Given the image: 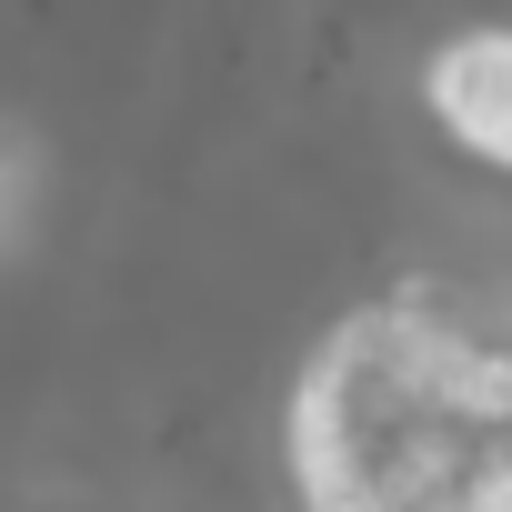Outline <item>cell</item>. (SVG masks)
Instances as JSON below:
<instances>
[{
  "mask_svg": "<svg viewBox=\"0 0 512 512\" xmlns=\"http://www.w3.org/2000/svg\"><path fill=\"white\" fill-rule=\"evenodd\" d=\"M422 111L432 131L482 161V171H512V21H472L452 41H432L422 61Z\"/></svg>",
  "mask_w": 512,
  "mask_h": 512,
  "instance_id": "1",
  "label": "cell"
}]
</instances>
